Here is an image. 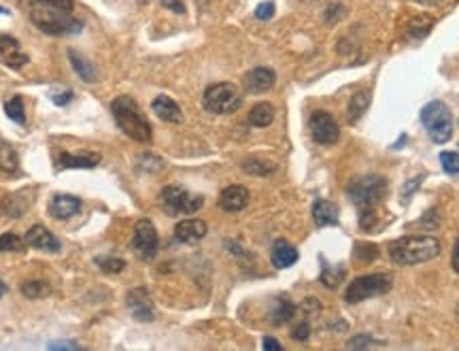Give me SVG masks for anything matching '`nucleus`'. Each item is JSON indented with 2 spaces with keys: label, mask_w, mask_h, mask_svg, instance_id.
I'll use <instances>...</instances> for the list:
<instances>
[{
  "label": "nucleus",
  "mask_w": 459,
  "mask_h": 351,
  "mask_svg": "<svg viewBox=\"0 0 459 351\" xmlns=\"http://www.w3.org/2000/svg\"><path fill=\"white\" fill-rule=\"evenodd\" d=\"M249 204V192L243 185H230L219 194V206L227 213H237Z\"/></svg>",
  "instance_id": "obj_13"
},
{
  "label": "nucleus",
  "mask_w": 459,
  "mask_h": 351,
  "mask_svg": "<svg viewBox=\"0 0 459 351\" xmlns=\"http://www.w3.org/2000/svg\"><path fill=\"white\" fill-rule=\"evenodd\" d=\"M453 268L459 272V241L455 243V249H453Z\"/></svg>",
  "instance_id": "obj_42"
},
{
  "label": "nucleus",
  "mask_w": 459,
  "mask_h": 351,
  "mask_svg": "<svg viewBox=\"0 0 459 351\" xmlns=\"http://www.w3.org/2000/svg\"><path fill=\"white\" fill-rule=\"evenodd\" d=\"M79 211H81V200L70 194H58L51 198V204H49V213L55 220H68L79 213Z\"/></svg>",
  "instance_id": "obj_14"
},
{
  "label": "nucleus",
  "mask_w": 459,
  "mask_h": 351,
  "mask_svg": "<svg viewBox=\"0 0 459 351\" xmlns=\"http://www.w3.org/2000/svg\"><path fill=\"white\" fill-rule=\"evenodd\" d=\"M270 260H272L274 268H289L291 264L298 262V249L293 245H289L287 241H277L272 245Z\"/></svg>",
  "instance_id": "obj_20"
},
{
  "label": "nucleus",
  "mask_w": 459,
  "mask_h": 351,
  "mask_svg": "<svg viewBox=\"0 0 459 351\" xmlns=\"http://www.w3.org/2000/svg\"><path fill=\"white\" fill-rule=\"evenodd\" d=\"M274 15V3H262V5H258L255 7V18L258 20H262V22H266V20H270Z\"/></svg>",
  "instance_id": "obj_34"
},
{
  "label": "nucleus",
  "mask_w": 459,
  "mask_h": 351,
  "mask_svg": "<svg viewBox=\"0 0 459 351\" xmlns=\"http://www.w3.org/2000/svg\"><path fill=\"white\" fill-rule=\"evenodd\" d=\"M274 81H277L274 70L264 68V66H258V68L249 70V73L245 75V79H243L245 90L251 92V94H264V92L272 90Z\"/></svg>",
  "instance_id": "obj_12"
},
{
  "label": "nucleus",
  "mask_w": 459,
  "mask_h": 351,
  "mask_svg": "<svg viewBox=\"0 0 459 351\" xmlns=\"http://www.w3.org/2000/svg\"><path fill=\"white\" fill-rule=\"evenodd\" d=\"M0 171L7 175H18L20 173V158L11 145H0Z\"/></svg>",
  "instance_id": "obj_24"
},
{
  "label": "nucleus",
  "mask_w": 459,
  "mask_h": 351,
  "mask_svg": "<svg viewBox=\"0 0 459 351\" xmlns=\"http://www.w3.org/2000/svg\"><path fill=\"white\" fill-rule=\"evenodd\" d=\"M160 3H162L166 9H171L173 13H177V15H183V13H185V5L181 3V0H160Z\"/></svg>",
  "instance_id": "obj_38"
},
{
  "label": "nucleus",
  "mask_w": 459,
  "mask_h": 351,
  "mask_svg": "<svg viewBox=\"0 0 459 351\" xmlns=\"http://www.w3.org/2000/svg\"><path fill=\"white\" fill-rule=\"evenodd\" d=\"M160 200H162V206L166 208V213L171 216H192L196 211H200L204 204L202 196L189 194L187 190L177 187V185L164 187L160 194Z\"/></svg>",
  "instance_id": "obj_8"
},
{
  "label": "nucleus",
  "mask_w": 459,
  "mask_h": 351,
  "mask_svg": "<svg viewBox=\"0 0 459 351\" xmlns=\"http://www.w3.org/2000/svg\"><path fill=\"white\" fill-rule=\"evenodd\" d=\"M128 309L132 311V315L140 322H151L153 319V305H151V296L145 288H136L128 294Z\"/></svg>",
  "instance_id": "obj_15"
},
{
  "label": "nucleus",
  "mask_w": 459,
  "mask_h": 351,
  "mask_svg": "<svg viewBox=\"0 0 459 351\" xmlns=\"http://www.w3.org/2000/svg\"><path fill=\"white\" fill-rule=\"evenodd\" d=\"M309 334H311V328H309V324H306V322L298 324V326L293 328V332H291V336H293L295 340H306V338H309Z\"/></svg>",
  "instance_id": "obj_37"
},
{
  "label": "nucleus",
  "mask_w": 459,
  "mask_h": 351,
  "mask_svg": "<svg viewBox=\"0 0 459 351\" xmlns=\"http://www.w3.org/2000/svg\"><path fill=\"white\" fill-rule=\"evenodd\" d=\"M309 126L313 138L319 145H334L340 136V128L328 111H315L309 119Z\"/></svg>",
  "instance_id": "obj_10"
},
{
  "label": "nucleus",
  "mask_w": 459,
  "mask_h": 351,
  "mask_svg": "<svg viewBox=\"0 0 459 351\" xmlns=\"http://www.w3.org/2000/svg\"><path fill=\"white\" fill-rule=\"evenodd\" d=\"M206 224L202 220H183L175 226V237L181 243H198L206 237Z\"/></svg>",
  "instance_id": "obj_17"
},
{
  "label": "nucleus",
  "mask_w": 459,
  "mask_h": 351,
  "mask_svg": "<svg viewBox=\"0 0 459 351\" xmlns=\"http://www.w3.org/2000/svg\"><path fill=\"white\" fill-rule=\"evenodd\" d=\"M421 121L430 134V138L434 143H446L453 134V117H451V109L440 102V100H432L423 107L421 111Z\"/></svg>",
  "instance_id": "obj_6"
},
{
  "label": "nucleus",
  "mask_w": 459,
  "mask_h": 351,
  "mask_svg": "<svg viewBox=\"0 0 459 351\" xmlns=\"http://www.w3.org/2000/svg\"><path fill=\"white\" fill-rule=\"evenodd\" d=\"M262 347H264V349H277V351H279V349H283V347H281V343H279V340H274V338H270V336H266V338H264V345H262Z\"/></svg>",
  "instance_id": "obj_41"
},
{
  "label": "nucleus",
  "mask_w": 459,
  "mask_h": 351,
  "mask_svg": "<svg viewBox=\"0 0 459 351\" xmlns=\"http://www.w3.org/2000/svg\"><path fill=\"white\" fill-rule=\"evenodd\" d=\"M202 102H204L206 111H211L215 115H225V113H234L243 105V98H241V92L237 86L215 84V86L206 88Z\"/></svg>",
  "instance_id": "obj_7"
},
{
  "label": "nucleus",
  "mask_w": 459,
  "mask_h": 351,
  "mask_svg": "<svg viewBox=\"0 0 459 351\" xmlns=\"http://www.w3.org/2000/svg\"><path fill=\"white\" fill-rule=\"evenodd\" d=\"M68 58H70V64L74 68V73L79 75L84 81H88V84L96 81V68H94V64H90L84 55H79L76 51H68Z\"/></svg>",
  "instance_id": "obj_22"
},
{
  "label": "nucleus",
  "mask_w": 459,
  "mask_h": 351,
  "mask_svg": "<svg viewBox=\"0 0 459 351\" xmlns=\"http://www.w3.org/2000/svg\"><path fill=\"white\" fill-rule=\"evenodd\" d=\"M113 109V117L119 126V130L130 136L136 143H149L151 140V124L147 121L145 113L140 111V107L136 105V100H132L130 96H117L111 105Z\"/></svg>",
  "instance_id": "obj_3"
},
{
  "label": "nucleus",
  "mask_w": 459,
  "mask_h": 351,
  "mask_svg": "<svg viewBox=\"0 0 459 351\" xmlns=\"http://www.w3.org/2000/svg\"><path fill=\"white\" fill-rule=\"evenodd\" d=\"M49 349H79L76 343H68V340H60V343H49Z\"/></svg>",
  "instance_id": "obj_39"
},
{
  "label": "nucleus",
  "mask_w": 459,
  "mask_h": 351,
  "mask_svg": "<svg viewBox=\"0 0 459 351\" xmlns=\"http://www.w3.org/2000/svg\"><path fill=\"white\" fill-rule=\"evenodd\" d=\"M440 253V243L434 237H402L390 247V256L398 266L430 262Z\"/></svg>",
  "instance_id": "obj_4"
},
{
  "label": "nucleus",
  "mask_w": 459,
  "mask_h": 351,
  "mask_svg": "<svg viewBox=\"0 0 459 351\" xmlns=\"http://www.w3.org/2000/svg\"><path fill=\"white\" fill-rule=\"evenodd\" d=\"M51 98H53L55 105H68L70 98H72V92H66V94H53Z\"/></svg>",
  "instance_id": "obj_40"
},
{
  "label": "nucleus",
  "mask_w": 459,
  "mask_h": 351,
  "mask_svg": "<svg viewBox=\"0 0 459 351\" xmlns=\"http://www.w3.org/2000/svg\"><path fill=\"white\" fill-rule=\"evenodd\" d=\"M96 266L102 270V272H109V274H117L126 268V262L121 258H113V256H102V258H96Z\"/></svg>",
  "instance_id": "obj_31"
},
{
  "label": "nucleus",
  "mask_w": 459,
  "mask_h": 351,
  "mask_svg": "<svg viewBox=\"0 0 459 351\" xmlns=\"http://www.w3.org/2000/svg\"><path fill=\"white\" fill-rule=\"evenodd\" d=\"M313 220H315V224L319 228L338 224V206L334 202H330V200L317 198L315 204H313Z\"/></svg>",
  "instance_id": "obj_19"
},
{
  "label": "nucleus",
  "mask_w": 459,
  "mask_h": 351,
  "mask_svg": "<svg viewBox=\"0 0 459 351\" xmlns=\"http://www.w3.org/2000/svg\"><path fill=\"white\" fill-rule=\"evenodd\" d=\"M378 343H374L368 334H359V336H355L351 343H349V347L351 349H366V347H376Z\"/></svg>",
  "instance_id": "obj_36"
},
{
  "label": "nucleus",
  "mask_w": 459,
  "mask_h": 351,
  "mask_svg": "<svg viewBox=\"0 0 459 351\" xmlns=\"http://www.w3.org/2000/svg\"><path fill=\"white\" fill-rule=\"evenodd\" d=\"M385 192H387V183L382 177H376V175H366L357 181H353L349 185V198L359 206L361 216H359V222L361 226L368 230L372 228V224L376 222V204L385 198Z\"/></svg>",
  "instance_id": "obj_2"
},
{
  "label": "nucleus",
  "mask_w": 459,
  "mask_h": 351,
  "mask_svg": "<svg viewBox=\"0 0 459 351\" xmlns=\"http://www.w3.org/2000/svg\"><path fill=\"white\" fill-rule=\"evenodd\" d=\"M5 113L11 121L15 124H24L26 121V111H24V100L22 96H13L5 102Z\"/></svg>",
  "instance_id": "obj_26"
},
{
  "label": "nucleus",
  "mask_w": 459,
  "mask_h": 351,
  "mask_svg": "<svg viewBox=\"0 0 459 351\" xmlns=\"http://www.w3.org/2000/svg\"><path fill=\"white\" fill-rule=\"evenodd\" d=\"M26 245L34 247V249H43V251H60V241L55 239V234H51L45 226H32L28 232H26Z\"/></svg>",
  "instance_id": "obj_16"
},
{
  "label": "nucleus",
  "mask_w": 459,
  "mask_h": 351,
  "mask_svg": "<svg viewBox=\"0 0 459 351\" xmlns=\"http://www.w3.org/2000/svg\"><path fill=\"white\" fill-rule=\"evenodd\" d=\"M26 249V239L22 241L18 234L13 232H5V234H0V253H5V251H24Z\"/></svg>",
  "instance_id": "obj_29"
},
{
  "label": "nucleus",
  "mask_w": 459,
  "mask_h": 351,
  "mask_svg": "<svg viewBox=\"0 0 459 351\" xmlns=\"http://www.w3.org/2000/svg\"><path fill=\"white\" fill-rule=\"evenodd\" d=\"M243 171L249 173V175H270V173L274 171V166H272L270 162L251 158V160H245V162H243Z\"/></svg>",
  "instance_id": "obj_32"
},
{
  "label": "nucleus",
  "mask_w": 459,
  "mask_h": 351,
  "mask_svg": "<svg viewBox=\"0 0 459 351\" xmlns=\"http://www.w3.org/2000/svg\"><path fill=\"white\" fill-rule=\"evenodd\" d=\"M158 230L149 220H140L134 226V234H132V251L138 260L142 262H151L158 253Z\"/></svg>",
  "instance_id": "obj_9"
},
{
  "label": "nucleus",
  "mask_w": 459,
  "mask_h": 351,
  "mask_svg": "<svg viewBox=\"0 0 459 351\" xmlns=\"http://www.w3.org/2000/svg\"><path fill=\"white\" fill-rule=\"evenodd\" d=\"M392 288H394V279L387 272L364 274V277H357L355 281H351V286L345 292V300L351 305H357V303L368 300V298L387 294Z\"/></svg>",
  "instance_id": "obj_5"
},
{
  "label": "nucleus",
  "mask_w": 459,
  "mask_h": 351,
  "mask_svg": "<svg viewBox=\"0 0 459 351\" xmlns=\"http://www.w3.org/2000/svg\"><path fill=\"white\" fill-rule=\"evenodd\" d=\"M345 274H347V270H345V266H326L324 270H321V281L324 284L330 288V290H334L340 281L345 279Z\"/></svg>",
  "instance_id": "obj_30"
},
{
  "label": "nucleus",
  "mask_w": 459,
  "mask_h": 351,
  "mask_svg": "<svg viewBox=\"0 0 459 351\" xmlns=\"http://www.w3.org/2000/svg\"><path fill=\"white\" fill-rule=\"evenodd\" d=\"M376 256H378V247H376V245H368V243L357 245V258H361V260H374Z\"/></svg>",
  "instance_id": "obj_35"
},
{
  "label": "nucleus",
  "mask_w": 459,
  "mask_h": 351,
  "mask_svg": "<svg viewBox=\"0 0 459 351\" xmlns=\"http://www.w3.org/2000/svg\"><path fill=\"white\" fill-rule=\"evenodd\" d=\"M0 13H7V9H5V7H0Z\"/></svg>",
  "instance_id": "obj_44"
},
{
  "label": "nucleus",
  "mask_w": 459,
  "mask_h": 351,
  "mask_svg": "<svg viewBox=\"0 0 459 351\" xmlns=\"http://www.w3.org/2000/svg\"><path fill=\"white\" fill-rule=\"evenodd\" d=\"M370 105V92H359L351 98V105H349V119L355 121L357 117H361V113L368 109Z\"/></svg>",
  "instance_id": "obj_28"
},
{
  "label": "nucleus",
  "mask_w": 459,
  "mask_h": 351,
  "mask_svg": "<svg viewBox=\"0 0 459 351\" xmlns=\"http://www.w3.org/2000/svg\"><path fill=\"white\" fill-rule=\"evenodd\" d=\"M0 62L13 70H20L28 64V55L24 53L18 39L9 34H0Z\"/></svg>",
  "instance_id": "obj_11"
},
{
  "label": "nucleus",
  "mask_w": 459,
  "mask_h": 351,
  "mask_svg": "<svg viewBox=\"0 0 459 351\" xmlns=\"http://www.w3.org/2000/svg\"><path fill=\"white\" fill-rule=\"evenodd\" d=\"M5 294H7V286L3 284V281H0V298H3Z\"/></svg>",
  "instance_id": "obj_43"
},
{
  "label": "nucleus",
  "mask_w": 459,
  "mask_h": 351,
  "mask_svg": "<svg viewBox=\"0 0 459 351\" xmlns=\"http://www.w3.org/2000/svg\"><path fill=\"white\" fill-rule=\"evenodd\" d=\"M272 119H274V109H272V105H268V102L255 105V107L251 109V113H249V124H251V126H258V128L270 126Z\"/></svg>",
  "instance_id": "obj_23"
},
{
  "label": "nucleus",
  "mask_w": 459,
  "mask_h": 351,
  "mask_svg": "<svg viewBox=\"0 0 459 351\" xmlns=\"http://www.w3.org/2000/svg\"><path fill=\"white\" fill-rule=\"evenodd\" d=\"M100 156L96 154H84V156H74V154H62L58 158L60 168H94L98 166Z\"/></svg>",
  "instance_id": "obj_21"
},
{
  "label": "nucleus",
  "mask_w": 459,
  "mask_h": 351,
  "mask_svg": "<svg viewBox=\"0 0 459 351\" xmlns=\"http://www.w3.org/2000/svg\"><path fill=\"white\" fill-rule=\"evenodd\" d=\"M28 20L49 37H70L84 30L72 0H20Z\"/></svg>",
  "instance_id": "obj_1"
},
{
  "label": "nucleus",
  "mask_w": 459,
  "mask_h": 351,
  "mask_svg": "<svg viewBox=\"0 0 459 351\" xmlns=\"http://www.w3.org/2000/svg\"><path fill=\"white\" fill-rule=\"evenodd\" d=\"M22 294L26 298H45L49 294V286L45 284V281H26V284H22Z\"/></svg>",
  "instance_id": "obj_27"
},
{
  "label": "nucleus",
  "mask_w": 459,
  "mask_h": 351,
  "mask_svg": "<svg viewBox=\"0 0 459 351\" xmlns=\"http://www.w3.org/2000/svg\"><path fill=\"white\" fill-rule=\"evenodd\" d=\"M151 107H153V113H156L160 119L168 121V124H181L183 121L181 107L173 98H168V96H158L156 100H153Z\"/></svg>",
  "instance_id": "obj_18"
},
{
  "label": "nucleus",
  "mask_w": 459,
  "mask_h": 351,
  "mask_svg": "<svg viewBox=\"0 0 459 351\" xmlns=\"http://www.w3.org/2000/svg\"><path fill=\"white\" fill-rule=\"evenodd\" d=\"M457 319H459V307H457Z\"/></svg>",
  "instance_id": "obj_45"
},
{
  "label": "nucleus",
  "mask_w": 459,
  "mask_h": 351,
  "mask_svg": "<svg viewBox=\"0 0 459 351\" xmlns=\"http://www.w3.org/2000/svg\"><path fill=\"white\" fill-rule=\"evenodd\" d=\"M293 315H295V307L287 298H279L277 305H274V311H272V324L283 326L289 319H293Z\"/></svg>",
  "instance_id": "obj_25"
},
{
  "label": "nucleus",
  "mask_w": 459,
  "mask_h": 351,
  "mask_svg": "<svg viewBox=\"0 0 459 351\" xmlns=\"http://www.w3.org/2000/svg\"><path fill=\"white\" fill-rule=\"evenodd\" d=\"M440 164H442L444 173H448V175H459V154H455V152H442V154H440Z\"/></svg>",
  "instance_id": "obj_33"
}]
</instances>
